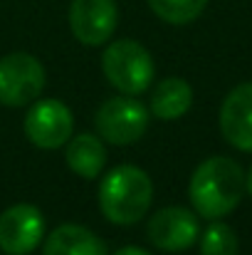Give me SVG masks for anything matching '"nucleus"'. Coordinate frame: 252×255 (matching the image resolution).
<instances>
[{"mask_svg":"<svg viewBox=\"0 0 252 255\" xmlns=\"http://www.w3.org/2000/svg\"><path fill=\"white\" fill-rule=\"evenodd\" d=\"M188 193L193 208L203 218L218 221L240 206L245 196V173L238 161L228 156H213L193 171Z\"/></svg>","mask_w":252,"mask_h":255,"instance_id":"nucleus-1","label":"nucleus"},{"mask_svg":"<svg viewBox=\"0 0 252 255\" xmlns=\"http://www.w3.org/2000/svg\"><path fill=\"white\" fill-rule=\"evenodd\" d=\"M149 241L166 253H183L188 251L198 236H200V226L193 211L183 208V206H168L161 208L151 221H149Z\"/></svg>","mask_w":252,"mask_h":255,"instance_id":"nucleus-8","label":"nucleus"},{"mask_svg":"<svg viewBox=\"0 0 252 255\" xmlns=\"http://www.w3.org/2000/svg\"><path fill=\"white\" fill-rule=\"evenodd\" d=\"M45 87V67L27 52H10L0 60V104L27 107Z\"/></svg>","mask_w":252,"mask_h":255,"instance_id":"nucleus-5","label":"nucleus"},{"mask_svg":"<svg viewBox=\"0 0 252 255\" xmlns=\"http://www.w3.org/2000/svg\"><path fill=\"white\" fill-rule=\"evenodd\" d=\"M208 0H149V7L156 17L166 20L170 25H188L203 15Z\"/></svg>","mask_w":252,"mask_h":255,"instance_id":"nucleus-14","label":"nucleus"},{"mask_svg":"<svg viewBox=\"0 0 252 255\" xmlns=\"http://www.w3.org/2000/svg\"><path fill=\"white\" fill-rule=\"evenodd\" d=\"M220 131L228 144L252 151V82L238 85L220 107Z\"/></svg>","mask_w":252,"mask_h":255,"instance_id":"nucleus-10","label":"nucleus"},{"mask_svg":"<svg viewBox=\"0 0 252 255\" xmlns=\"http://www.w3.org/2000/svg\"><path fill=\"white\" fill-rule=\"evenodd\" d=\"M119 22V10L114 0H72L70 27L72 35L89 47L104 45Z\"/></svg>","mask_w":252,"mask_h":255,"instance_id":"nucleus-9","label":"nucleus"},{"mask_svg":"<svg viewBox=\"0 0 252 255\" xmlns=\"http://www.w3.org/2000/svg\"><path fill=\"white\" fill-rule=\"evenodd\" d=\"M42 255H106V246L89 228L65 223L47 236Z\"/></svg>","mask_w":252,"mask_h":255,"instance_id":"nucleus-11","label":"nucleus"},{"mask_svg":"<svg viewBox=\"0 0 252 255\" xmlns=\"http://www.w3.org/2000/svg\"><path fill=\"white\" fill-rule=\"evenodd\" d=\"M154 201V183L146 171L124 164L111 169L99 183L101 213L116 226H131L146 216Z\"/></svg>","mask_w":252,"mask_h":255,"instance_id":"nucleus-2","label":"nucleus"},{"mask_svg":"<svg viewBox=\"0 0 252 255\" xmlns=\"http://www.w3.org/2000/svg\"><path fill=\"white\" fill-rule=\"evenodd\" d=\"M238 251H240L238 236L228 223L213 221L205 228L200 238V255H238Z\"/></svg>","mask_w":252,"mask_h":255,"instance_id":"nucleus-15","label":"nucleus"},{"mask_svg":"<svg viewBox=\"0 0 252 255\" xmlns=\"http://www.w3.org/2000/svg\"><path fill=\"white\" fill-rule=\"evenodd\" d=\"M67 166L82 178H96L104 164H106V149L101 144L99 136L94 134H77L75 139L67 141V151H65Z\"/></svg>","mask_w":252,"mask_h":255,"instance_id":"nucleus-12","label":"nucleus"},{"mask_svg":"<svg viewBox=\"0 0 252 255\" xmlns=\"http://www.w3.org/2000/svg\"><path fill=\"white\" fill-rule=\"evenodd\" d=\"M45 236V218L37 206L17 203L0 213V251L5 255H30Z\"/></svg>","mask_w":252,"mask_h":255,"instance_id":"nucleus-7","label":"nucleus"},{"mask_svg":"<svg viewBox=\"0 0 252 255\" xmlns=\"http://www.w3.org/2000/svg\"><path fill=\"white\" fill-rule=\"evenodd\" d=\"M245 191L252 196V166H250V171H248V176H245Z\"/></svg>","mask_w":252,"mask_h":255,"instance_id":"nucleus-17","label":"nucleus"},{"mask_svg":"<svg viewBox=\"0 0 252 255\" xmlns=\"http://www.w3.org/2000/svg\"><path fill=\"white\" fill-rule=\"evenodd\" d=\"M193 104V89L180 77L161 80L151 92V114L159 119H180Z\"/></svg>","mask_w":252,"mask_h":255,"instance_id":"nucleus-13","label":"nucleus"},{"mask_svg":"<svg viewBox=\"0 0 252 255\" xmlns=\"http://www.w3.org/2000/svg\"><path fill=\"white\" fill-rule=\"evenodd\" d=\"M96 131L104 141L114 146H126L139 141L149 129V109L134 97H111L106 99L96 117Z\"/></svg>","mask_w":252,"mask_h":255,"instance_id":"nucleus-4","label":"nucleus"},{"mask_svg":"<svg viewBox=\"0 0 252 255\" xmlns=\"http://www.w3.org/2000/svg\"><path fill=\"white\" fill-rule=\"evenodd\" d=\"M101 70L119 92L136 97L154 85L156 65L149 50L136 40H116L101 55Z\"/></svg>","mask_w":252,"mask_h":255,"instance_id":"nucleus-3","label":"nucleus"},{"mask_svg":"<svg viewBox=\"0 0 252 255\" xmlns=\"http://www.w3.org/2000/svg\"><path fill=\"white\" fill-rule=\"evenodd\" d=\"M114 255H149L144 248H136V246H126V248H121V251H116Z\"/></svg>","mask_w":252,"mask_h":255,"instance_id":"nucleus-16","label":"nucleus"},{"mask_svg":"<svg viewBox=\"0 0 252 255\" xmlns=\"http://www.w3.org/2000/svg\"><path fill=\"white\" fill-rule=\"evenodd\" d=\"M72 112L60 99H35V104L25 114V134L37 149H60L72 139Z\"/></svg>","mask_w":252,"mask_h":255,"instance_id":"nucleus-6","label":"nucleus"}]
</instances>
